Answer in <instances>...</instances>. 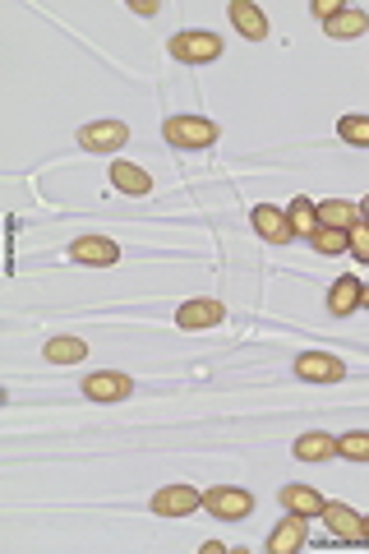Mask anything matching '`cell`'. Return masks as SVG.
Listing matches in <instances>:
<instances>
[{
	"mask_svg": "<svg viewBox=\"0 0 369 554\" xmlns=\"http://www.w3.org/2000/svg\"><path fill=\"white\" fill-rule=\"evenodd\" d=\"M162 134H167L171 148H213L222 130H217L208 116H167Z\"/></svg>",
	"mask_w": 369,
	"mask_h": 554,
	"instance_id": "cell-1",
	"label": "cell"
},
{
	"mask_svg": "<svg viewBox=\"0 0 369 554\" xmlns=\"http://www.w3.org/2000/svg\"><path fill=\"white\" fill-rule=\"evenodd\" d=\"M171 56L185 65H208L217 56H227V42L217 33H203V28H190V33H176L171 37Z\"/></svg>",
	"mask_w": 369,
	"mask_h": 554,
	"instance_id": "cell-2",
	"label": "cell"
},
{
	"mask_svg": "<svg viewBox=\"0 0 369 554\" xmlns=\"http://www.w3.org/2000/svg\"><path fill=\"white\" fill-rule=\"evenodd\" d=\"M203 508L217 522H245L254 513V494L240 485H213V490H203Z\"/></svg>",
	"mask_w": 369,
	"mask_h": 554,
	"instance_id": "cell-3",
	"label": "cell"
},
{
	"mask_svg": "<svg viewBox=\"0 0 369 554\" xmlns=\"http://www.w3.org/2000/svg\"><path fill=\"white\" fill-rule=\"evenodd\" d=\"M130 144V125L125 121H93L79 130V148L84 153H120Z\"/></svg>",
	"mask_w": 369,
	"mask_h": 554,
	"instance_id": "cell-4",
	"label": "cell"
},
{
	"mask_svg": "<svg viewBox=\"0 0 369 554\" xmlns=\"http://www.w3.org/2000/svg\"><path fill=\"white\" fill-rule=\"evenodd\" d=\"M194 508H203V494L194 485H162L153 494V513L157 518H190Z\"/></svg>",
	"mask_w": 369,
	"mask_h": 554,
	"instance_id": "cell-5",
	"label": "cell"
},
{
	"mask_svg": "<svg viewBox=\"0 0 369 554\" xmlns=\"http://www.w3.org/2000/svg\"><path fill=\"white\" fill-rule=\"evenodd\" d=\"M346 374V365L337 361L333 351H300L296 356V379H305V384H337Z\"/></svg>",
	"mask_w": 369,
	"mask_h": 554,
	"instance_id": "cell-6",
	"label": "cell"
},
{
	"mask_svg": "<svg viewBox=\"0 0 369 554\" xmlns=\"http://www.w3.org/2000/svg\"><path fill=\"white\" fill-rule=\"evenodd\" d=\"M130 393H134V379L120 370H97L84 379V398L93 402H125Z\"/></svg>",
	"mask_w": 369,
	"mask_h": 554,
	"instance_id": "cell-7",
	"label": "cell"
},
{
	"mask_svg": "<svg viewBox=\"0 0 369 554\" xmlns=\"http://www.w3.org/2000/svg\"><path fill=\"white\" fill-rule=\"evenodd\" d=\"M70 259L74 264H88V268H111L120 259V245L107 241V236H79L70 245Z\"/></svg>",
	"mask_w": 369,
	"mask_h": 554,
	"instance_id": "cell-8",
	"label": "cell"
},
{
	"mask_svg": "<svg viewBox=\"0 0 369 554\" xmlns=\"http://www.w3.org/2000/svg\"><path fill=\"white\" fill-rule=\"evenodd\" d=\"M360 301H365V282H360L356 273H342L333 282V291H328V314L333 319H346V314H356Z\"/></svg>",
	"mask_w": 369,
	"mask_h": 554,
	"instance_id": "cell-9",
	"label": "cell"
},
{
	"mask_svg": "<svg viewBox=\"0 0 369 554\" xmlns=\"http://www.w3.org/2000/svg\"><path fill=\"white\" fill-rule=\"evenodd\" d=\"M310 518H300V513H286L282 522H277V531L268 536V554H296L305 550V536H310V527H305Z\"/></svg>",
	"mask_w": 369,
	"mask_h": 554,
	"instance_id": "cell-10",
	"label": "cell"
},
{
	"mask_svg": "<svg viewBox=\"0 0 369 554\" xmlns=\"http://www.w3.org/2000/svg\"><path fill=\"white\" fill-rule=\"evenodd\" d=\"M254 231H259L268 245L296 241V231H291V222H286V208H273V204H259V208H254Z\"/></svg>",
	"mask_w": 369,
	"mask_h": 554,
	"instance_id": "cell-11",
	"label": "cell"
},
{
	"mask_svg": "<svg viewBox=\"0 0 369 554\" xmlns=\"http://www.w3.org/2000/svg\"><path fill=\"white\" fill-rule=\"evenodd\" d=\"M227 14H231V24H236L240 37H250V42H263V37H268V14H263L254 0H231Z\"/></svg>",
	"mask_w": 369,
	"mask_h": 554,
	"instance_id": "cell-12",
	"label": "cell"
},
{
	"mask_svg": "<svg viewBox=\"0 0 369 554\" xmlns=\"http://www.w3.org/2000/svg\"><path fill=\"white\" fill-rule=\"evenodd\" d=\"M222 319H227V305H222V301H208V296H203V301H185L176 310V324L180 328H217Z\"/></svg>",
	"mask_w": 369,
	"mask_h": 554,
	"instance_id": "cell-13",
	"label": "cell"
},
{
	"mask_svg": "<svg viewBox=\"0 0 369 554\" xmlns=\"http://www.w3.org/2000/svg\"><path fill=\"white\" fill-rule=\"evenodd\" d=\"M323 522H328V531H333L337 541H346V545L365 541V518L351 513L346 504H328V508H323Z\"/></svg>",
	"mask_w": 369,
	"mask_h": 554,
	"instance_id": "cell-14",
	"label": "cell"
},
{
	"mask_svg": "<svg viewBox=\"0 0 369 554\" xmlns=\"http://www.w3.org/2000/svg\"><path fill=\"white\" fill-rule=\"evenodd\" d=\"M277 499H282L286 513H300V518H323V508H328V499L319 490H310V485H282Z\"/></svg>",
	"mask_w": 369,
	"mask_h": 554,
	"instance_id": "cell-15",
	"label": "cell"
},
{
	"mask_svg": "<svg viewBox=\"0 0 369 554\" xmlns=\"http://www.w3.org/2000/svg\"><path fill=\"white\" fill-rule=\"evenodd\" d=\"M111 190L130 194V199H143L153 190V176L139 167V162H111Z\"/></svg>",
	"mask_w": 369,
	"mask_h": 554,
	"instance_id": "cell-16",
	"label": "cell"
},
{
	"mask_svg": "<svg viewBox=\"0 0 369 554\" xmlns=\"http://www.w3.org/2000/svg\"><path fill=\"white\" fill-rule=\"evenodd\" d=\"M291 453H296V462H333L337 458V439L333 434H323V430H310V434H300Z\"/></svg>",
	"mask_w": 369,
	"mask_h": 554,
	"instance_id": "cell-17",
	"label": "cell"
},
{
	"mask_svg": "<svg viewBox=\"0 0 369 554\" xmlns=\"http://www.w3.org/2000/svg\"><path fill=\"white\" fill-rule=\"evenodd\" d=\"M286 222L296 231V241H314V231H319V204H314V199H291V204H286Z\"/></svg>",
	"mask_w": 369,
	"mask_h": 554,
	"instance_id": "cell-18",
	"label": "cell"
},
{
	"mask_svg": "<svg viewBox=\"0 0 369 554\" xmlns=\"http://www.w3.org/2000/svg\"><path fill=\"white\" fill-rule=\"evenodd\" d=\"M323 33L333 37V42H351V37L369 33V14L365 10H342L337 19H328V24H323Z\"/></svg>",
	"mask_w": 369,
	"mask_h": 554,
	"instance_id": "cell-19",
	"label": "cell"
},
{
	"mask_svg": "<svg viewBox=\"0 0 369 554\" xmlns=\"http://www.w3.org/2000/svg\"><path fill=\"white\" fill-rule=\"evenodd\" d=\"M356 222H360V204H346V199H328V204H319V227L351 231Z\"/></svg>",
	"mask_w": 369,
	"mask_h": 554,
	"instance_id": "cell-20",
	"label": "cell"
},
{
	"mask_svg": "<svg viewBox=\"0 0 369 554\" xmlns=\"http://www.w3.org/2000/svg\"><path fill=\"white\" fill-rule=\"evenodd\" d=\"M84 356H88L84 338H70V333H60V338L47 342V361H51V365H79Z\"/></svg>",
	"mask_w": 369,
	"mask_h": 554,
	"instance_id": "cell-21",
	"label": "cell"
},
{
	"mask_svg": "<svg viewBox=\"0 0 369 554\" xmlns=\"http://www.w3.org/2000/svg\"><path fill=\"white\" fill-rule=\"evenodd\" d=\"M337 458L346 462H369V430H351L337 439Z\"/></svg>",
	"mask_w": 369,
	"mask_h": 554,
	"instance_id": "cell-22",
	"label": "cell"
},
{
	"mask_svg": "<svg viewBox=\"0 0 369 554\" xmlns=\"http://www.w3.org/2000/svg\"><path fill=\"white\" fill-rule=\"evenodd\" d=\"M337 134H342V144H351V148H369V116H342Z\"/></svg>",
	"mask_w": 369,
	"mask_h": 554,
	"instance_id": "cell-23",
	"label": "cell"
},
{
	"mask_svg": "<svg viewBox=\"0 0 369 554\" xmlns=\"http://www.w3.org/2000/svg\"><path fill=\"white\" fill-rule=\"evenodd\" d=\"M314 250L319 254H346L351 250V236H346V231H333V227H319L314 231Z\"/></svg>",
	"mask_w": 369,
	"mask_h": 554,
	"instance_id": "cell-24",
	"label": "cell"
},
{
	"mask_svg": "<svg viewBox=\"0 0 369 554\" xmlns=\"http://www.w3.org/2000/svg\"><path fill=\"white\" fill-rule=\"evenodd\" d=\"M346 236H351V254H356L360 264H369V227H365V222H356Z\"/></svg>",
	"mask_w": 369,
	"mask_h": 554,
	"instance_id": "cell-25",
	"label": "cell"
},
{
	"mask_svg": "<svg viewBox=\"0 0 369 554\" xmlns=\"http://www.w3.org/2000/svg\"><path fill=\"white\" fill-rule=\"evenodd\" d=\"M310 10H314V19H323V24H328V19H337V14H342V5H337V0H314Z\"/></svg>",
	"mask_w": 369,
	"mask_h": 554,
	"instance_id": "cell-26",
	"label": "cell"
},
{
	"mask_svg": "<svg viewBox=\"0 0 369 554\" xmlns=\"http://www.w3.org/2000/svg\"><path fill=\"white\" fill-rule=\"evenodd\" d=\"M130 10H134V14H143V19H153V14L162 10V5H157V0H130Z\"/></svg>",
	"mask_w": 369,
	"mask_h": 554,
	"instance_id": "cell-27",
	"label": "cell"
},
{
	"mask_svg": "<svg viewBox=\"0 0 369 554\" xmlns=\"http://www.w3.org/2000/svg\"><path fill=\"white\" fill-rule=\"evenodd\" d=\"M360 222H365V227H369V194H365V199H360Z\"/></svg>",
	"mask_w": 369,
	"mask_h": 554,
	"instance_id": "cell-28",
	"label": "cell"
},
{
	"mask_svg": "<svg viewBox=\"0 0 369 554\" xmlns=\"http://www.w3.org/2000/svg\"><path fill=\"white\" fill-rule=\"evenodd\" d=\"M365 541H369V518H365Z\"/></svg>",
	"mask_w": 369,
	"mask_h": 554,
	"instance_id": "cell-29",
	"label": "cell"
},
{
	"mask_svg": "<svg viewBox=\"0 0 369 554\" xmlns=\"http://www.w3.org/2000/svg\"><path fill=\"white\" fill-rule=\"evenodd\" d=\"M360 305H369V287H365V301H360Z\"/></svg>",
	"mask_w": 369,
	"mask_h": 554,
	"instance_id": "cell-30",
	"label": "cell"
}]
</instances>
